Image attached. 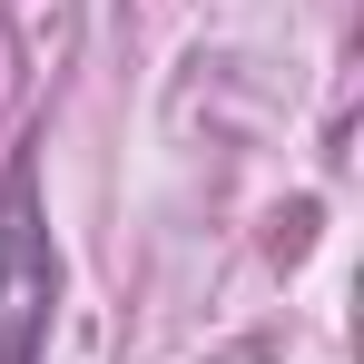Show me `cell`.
Returning <instances> with one entry per match:
<instances>
[{"mask_svg": "<svg viewBox=\"0 0 364 364\" xmlns=\"http://www.w3.org/2000/svg\"><path fill=\"white\" fill-rule=\"evenodd\" d=\"M50 315H60V246L40 207V158L10 148L0 168V364H40Z\"/></svg>", "mask_w": 364, "mask_h": 364, "instance_id": "6da1fadb", "label": "cell"}]
</instances>
